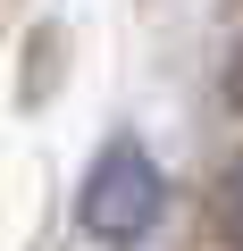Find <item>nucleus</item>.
<instances>
[{
	"label": "nucleus",
	"instance_id": "obj_1",
	"mask_svg": "<svg viewBox=\"0 0 243 251\" xmlns=\"http://www.w3.org/2000/svg\"><path fill=\"white\" fill-rule=\"evenodd\" d=\"M160 209H168V176H160V159L143 143H109L92 159V176H84V201H76L92 243H143L160 226Z\"/></svg>",
	"mask_w": 243,
	"mask_h": 251
},
{
	"label": "nucleus",
	"instance_id": "obj_2",
	"mask_svg": "<svg viewBox=\"0 0 243 251\" xmlns=\"http://www.w3.org/2000/svg\"><path fill=\"white\" fill-rule=\"evenodd\" d=\"M218 234H226V251H243V159H235L226 184H218Z\"/></svg>",
	"mask_w": 243,
	"mask_h": 251
},
{
	"label": "nucleus",
	"instance_id": "obj_3",
	"mask_svg": "<svg viewBox=\"0 0 243 251\" xmlns=\"http://www.w3.org/2000/svg\"><path fill=\"white\" fill-rule=\"evenodd\" d=\"M235 109H243V59H235Z\"/></svg>",
	"mask_w": 243,
	"mask_h": 251
}]
</instances>
